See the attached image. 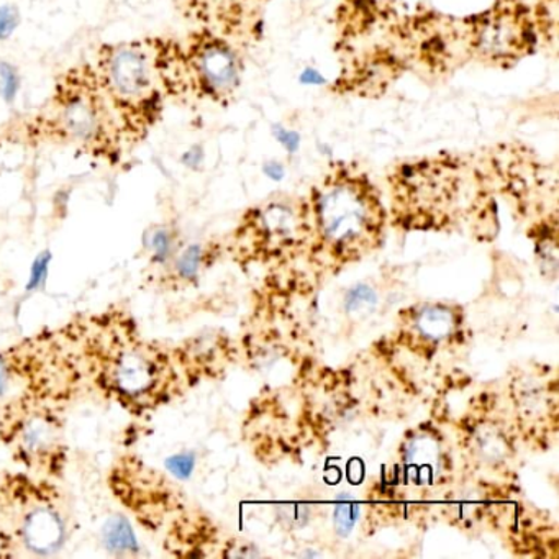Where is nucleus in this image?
<instances>
[{"instance_id":"f8f14e48","label":"nucleus","mask_w":559,"mask_h":559,"mask_svg":"<svg viewBox=\"0 0 559 559\" xmlns=\"http://www.w3.org/2000/svg\"><path fill=\"white\" fill-rule=\"evenodd\" d=\"M201 263L202 248L199 245H192L179 257L178 263H176V271H178L182 280L192 281L198 276Z\"/></svg>"},{"instance_id":"f257e3e1","label":"nucleus","mask_w":559,"mask_h":559,"mask_svg":"<svg viewBox=\"0 0 559 559\" xmlns=\"http://www.w3.org/2000/svg\"><path fill=\"white\" fill-rule=\"evenodd\" d=\"M0 145L73 150L107 166L130 155L91 60L61 71L37 109L0 127Z\"/></svg>"},{"instance_id":"6ab92c4d","label":"nucleus","mask_w":559,"mask_h":559,"mask_svg":"<svg viewBox=\"0 0 559 559\" xmlns=\"http://www.w3.org/2000/svg\"><path fill=\"white\" fill-rule=\"evenodd\" d=\"M300 81H302L304 84H323L325 83V80H323L322 76H320V73H317L313 68H307L306 71H304L302 76H300Z\"/></svg>"},{"instance_id":"dca6fc26","label":"nucleus","mask_w":559,"mask_h":559,"mask_svg":"<svg viewBox=\"0 0 559 559\" xmlns=\"http://www.w3.org/2000/svg\"><path fill=\"white\" fill-rule=\"evenodd\" d=\"M51 254L50 251H45L40 257L35 261L34 266H32L31 281H28V290L38 289L41 284L47 281L48 266H50Z\"/></svg>"},{"instance_id":"9d476101","label":"nucleus","mask_w":559,"mask_h":559,"mask_svg":"<svg viewBox=\"0 0 559 559\" xmlns=\"http://www.w3.org/2000/svg\"><path fill=\"white\" fill-rule=\"evenodd\" d=\"M336 500H338V506L333 512V523H335V530L340 536H348L358 522L361 507L358 503H352V496L348 493L336 497Z\"/></svg>"},{"instance_id":"6e6552de","label":"nucleus","mask_w":559,"mask_h":559,"mask_svg":"<svg viewBox=\"0 0 559 559\" xmlns=\"http://www.w3.org/2000/svg\"><path fill=\"white\" fill-rule=\"evenodd\" d=\"M103 542L109 551L116 555H129L139 549L135 533H133L132 525L129 520L120 515L110 516L103 528Z\"/></svg>"},{"instance_id":"0eeeda50","label":"nucleus","mask_w":559,"mask_h":559,"mask_svg":"<svg viewBox=\"0 0 559 559\" xmlns=\"http://www.w3.org/2000/svg\"><path fill=\"white\" fill-rule=\"evenodd\" d=\"M479 47L484 55L506 57L516 47V24L512 19H489L479 32Z\"/></svg>"},{"instance_id":"f03ea898","label":"nucleus","mask_w":559,"mask_h":559,"mask_svg":"<svg viewBox=\"0 0 559 559\" xmlns=\"http://www.w3.org/2000/svg\"><path fill=\"white\" fill-rule=\"evenodd\" d=\"M91 61L123 143L133 153L155 132L168 106L152 41H109L97 47Z\"/></svg>"},{"instance_id":"1a4fd4ad","label":"nucleus","mask_w":559,"mask_h":559,"mask_svg":"<svg viewBox=\"0 0 559 559\" xmlns=\"http://www.w3.org/2000/svg\"><path fill=\"white\" fill-rule=\"evenodd\" d=\"M51 440H53V437H51L50 425L44 420H32L25 428L21 443L25 453L40 454L47 451Z\"/></svg>"},{"instance_id":"20e7f679","label":"nucleus","mask_w":559,"mask_h":559,"mask_svg":"<svg viewBox=\"0 0 559 559\" xmlns=\"http://www.w3.org/2000/svg\"><path fill=\"white\" fill-rule=\"evenodd\" d=\"M320 214L326 235L349 237L366 222V201L355 186H332L320 201Z\"/></svg>"},{"instance_id":"aec40b11","label":"nucleus","mask_w":559,"mask_h":559,"mask_svg":"<svg viewBox=\"0 0 559 559\" xmlns=\"http://www.w3.org/2000/svg\"><path fill=\"white\" fill-rule=\"evenodd\" d=\"M9 384V372L8 368H5L4 361L0 359V395H4L5 391H8Z\"/></svg>"},{"instance_id":"423d86ee","label":"nucleus","mask_w":559,"mask_h":559,"mask_svg":"<svg viewBox=\"0 0 559 559\" xmlns=\"http://www.w3.org/2000/svg\"><path fill=\"white\" fill-rule=\"evenodd\" d=\"M25 546L37 555H53L67 539V523L51 507H37L27 513L22 523Z\"/></svg>"},{"instance_id":"2eb2a0df","label":"nucleus","mask_w":559,"mask_h":559,"mask_svg":"<svg viewBox=\"0 0 559 559\" xmlns=\"http://www.w3.org/2000/svg\"><path fill=\"white\" fill-rule=\"evenodd\" d=\"M195 466V456L191 453L175 454L166 461V467L175 474L178 479H189Z\"/></svg>"},{"instance_id":"4468645a","label":"nucleus","mask_w":559,"mask_h":559,"mask_svg":"<svg viewBox=\"0 0 559 559\" xmlns=\"http://www.w3.org/2000/svg\"><path fill=\"white\" fill-rule=\"evenodd\" d=\"M450 317L441 310H435V312H425L420 320L421 330L425 333H430L435 338H440L441 335L450 330Z\"/></svg>"},{"instance_id":"a211bd4d","label":"nucleus","mask_w":559,"mask_h":559,"mask_svg":"<svg viewBox=\"0 0 559 559\" xmlns=\"http://www.w3.org/2000/svg\"><path fill=\"white\" fill-rule=\"evenodd\" d=\"M264 173H266V176H270L271 179H274V181H281V179L284 178L283 165L276 162L267 163V165L264 166Z\"/></svg>"},{"instance_id":"f3484780","label":"nucleus","mask_w":559,"mask_h":559,"mask_svg":"<svg viewBox=\"0 0 559 559\" xmlns=\"http://www.w3.org/2000/svg\"><path fill=\"white\" fill-rule=\"evenodd\" d=\"M274 135L287 152L294 153L299 150L300 139L296 132H290V130L283 129V127H274Z\"/></svg>"},{"instance_id":"7ed1b4c3","label":"nucleus","mask_w":559,"mask_h":559,"mask_svg":"<svg viewBox=\"0 0 559 559\" xmlns=\"http://www.w3.org/2000/svg\"><path fill=\"white\" fill-rule=\"evenodd\" d=\"M168 103H224L240 83V63L230 45L211 28L182 37H150Z\"/></svg>"},{"instance_id":"39448f33","label":"nucleus","mask_w":559,"mask_h":559,"mask_svg":"<svg viewBox=\"0 0 559 559\" xmlns=\"http://www.w3.org/2000/svg\"><path fill=\"white\" fill-rule=\"evenodd\" d=\"M114 388L126 399L139 402L140 399L152 394L158 382V369L152 359L146 358L143 353L123 352L117 356L110 371Z\"/></svg>"},{"instance_id":"ddd939ff","label":"nucleus","mask_w":559,"mask_h":559,"mask_svg":"<svg viewBox=\"0 0 559 559\" xmlns=\"http://www.w3.org/2000/svg\"><path fill=\"white\" fill-rule=\"evenodd\" d=\"M376 302H378V296H376L374 289L365 286V284H359V286L353 287L346 296L345 309L348 312H359L366 307L374 306Z\"/></svg>"},{"instance_id":"9b49d317","label":"nucleus","mask_w":559,"mask_h":559,"mask_svg":"<svg viewBox=\"0 0 559 559\" xmlns=\"http://www.w3.org/2000/svg\"><path fill=\"white\" fill-rule=\"evenodd\" d=\"M146 245L153 253L155 263H165L173 253V235L168 228L158 227L146 234Z\"/></svg>"}]
</instances>
